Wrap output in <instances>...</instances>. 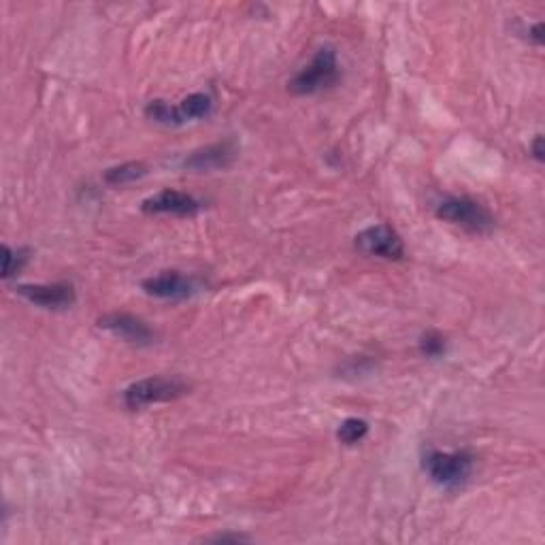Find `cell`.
Returning <instances> with one entry per match:
<instances>
[{
    "label": "cell",
    "mask_w": 545,
    "mask_h": 545,
    "mask_svg": "<svg viewBox=\"0 0 545 545\" xmlns=\"http://www.w3.org/2000/svg\"><path fill=\"white\" fill-rule=\"evenodd\" d=\"M528 35H531V39H533L535 45H543V24L541 22L533 24L531 30H528Z\"/></svg>",
    "instance_id": "obj_17"
},
{
    "label": "cell",
    "mask_w": 545,
    "mask_h": 545,
    "mask_svg": "<svg viewBox=\"0 0 545 545\" xmlns=\"http://www.w3.org/2000/svg\"><path fill=\"white\" fill-rule=\"evenodd\" d=\"M420 352L426 358H441L448 352V343H445V337L439 335L437 330H428L420 339Z\"/></svg>",
    "instance_id": "obj_15"
},
{
    "label": "cell",
    "mask_w": 545,
    "mask_h": 545,
    "mask_svg": "<svg viewBox=\"0 0 545 545\" xmlns=\"http://www.w3.org/2000/svg\"><path fill=\"white\" fill-rule=\"evenodd\" d=\"M143 292L160 301H186L203 290L201 279L184 275L181 271H162L143 279Z\"/></svg>",
    "instance_id": "obj_6"
},
{
    "label": "cell",
    "mask_w": 545,
    "mask_h": 545,
    "mask_svg": "<svg viewBox=\"0 0 545 545\" xmlns=\"http://www.w3.org/2000/svg\"><path fill=\"white\" fill-rule=\"evenodd\" d=\"M237 158V145L233 141H220L203 147V150L192 152L184 160V169L196 171V173H207V171H220L233 164Z\"/></svg>",
    "instance_id": "obj_10"
},
{
    "label": "cell",
    "mask_w": 545,
    "mask_h": 545,
    "mask_svg": "<svg viewBox=\"0 0 545 545\" xmlns=\"http://www.w3.org/2000/svg\"><path fill=\"white\" fill-rule=\"evenodd\" d=\"M250 537L245 535H218V537H209L207 541H218V543H226V541H233V543H239V541H247Z\"/></svg>",
    "instance_id": "obj_18"
},
{
    "label": "cell",
    "mask_w": 545,
    "mask_h": 545,
    "mask_svg": "<svg viewBox=\"0 0 545 545\" xmlns=\"http://www.w3.org/2000/svg\"><path fill=\"white\" fill-rule=\"evenodd\" d=\"M531 154H533V158L537 160V162H543V137L541 135H535V139H533V143H531Z\"/></svg>",
    "instance_id": "obj_16"
},
{
    "label": "cell",
    "mask_w": 545,
    "mask_h": 545,
    "mask_svg": "<svg viewBox=\"0 0 545 545\" xmlns=\"http://www.w3.org/2000/svg\"><path fill=\"white\" fill-rule=\"evenodd\" d=\"M28 258H30V250H26V247L13 250V247L9 245H3V277L9 279L15 273H20L26 267Z\"/></svg>",
    "instance_id": "obj_14"
},
{
    "label": "cell",
    "mask_w": 545,
    "mask_h": 545,
    "mask_svg": "<svg viewBox=\"0 0 545 545\" xmlns=\"http://www.w3.org/2000/svg\"><path fill=\"white\" fill-rule=\"evenodd\" d=\"M435 216L465 233L486 237L494 230V216L471 196H448L435 207Z\"/></svg>",
    "instance_id": "obj_3"
},
{
    "label": "cell",
    "mask_w": 545,
    "mask_h": 545,
    "mask_svg": "<svg viewBox=\"0 0 545 545\" xmlns=\"http://www.w3.org/2000/svg\"><path fill=\"white\" fill-rule=\"evenodd\" d=\"M98 328L107 330V333H111L113 337H118L130 345H139V348L152 345L156 339L152 326L143 318L132 316V313H122V311H113L103 318H98Z\"/></svg>",
    "instance_id": "obj_8"
},
{
    "label": "cell",
    "mask_w": 545,
    "mask_h": 545,
    "mask_svg": "<svg viewBox=\"0 0 545 545\" xmlns=\"http://www.w3.org/2000/svg\"><path fill=\"white\" fill-rule=\"evenodd\" d=\"M422 469L431 477V482L443 490H460L465 486L475 469V456L469 450H426L422 454Z\"/></svg>",
    "instance_id": "obj_2"
},
{
    "label": "cell",
    "mask_w": 545,
    "mask_h": 545,
    "mask_svg": "<svg viewBox=\"0 0 545 545\" xmlns=\"http://www.w3.org/2000/svg\"><path fill=\"white\" fill-rule=\"evenodd\" d=\"M203 201L196 196L181 192V190H160L158 194L145 198L141 203V211L150 213V216H175V218H194L201 213Z\"/></svg>",
    "instance_id": "obj_7"
},
{
    "label": "cell",
    "mask_w": 545,
    "mask_h": 545,
    "mask_svg": "<svg viewBox=\"0 0 545 545\" xmlns=\"http://www.w3.org/2000/svg\"><path fill=\"white\" fill-rule=\"evenodd\" d=\"M341 79L337 49L333 45L320 47L309 64L288 81V90L296 96H313L335 88Z\"/></svg>",
    "instance_id": "obj_1"
},
{
    "label": "cell",
    "mask_w": 545,
    "mask_h": 545,
    "mask_svg": "<svg viewBox=\"0 0 545 545\" xmlns=\"http://www.w3.org/2000/svg\"><path fill=\"white\" fill-rule=\"evenodd\" d=\"M213 113V98L205 92H194L186 96L179 105L171 107V126H184L190 122H201Z\"/></svg>",
    "instance_id": "obj_11"
},
{
    "label": "cell",
    "mask_w": 545,
    "mask_h": 545,
    "mask_svg": "<svg viewBox=\"0 0 545 545\" xmlns=\"http://www.w3.org/2000/svg\"><path fill=\"white\" fill-rule=\"evenodd\" d=\"M24 301L30 305L49 309V311H62L75 305L77 294L73 284L56 282V284H22L15 288Z\"/></svg>",
    "instance_id": "obj_9"
},
{
    "label": "cell",
    "mask_w": 545,
    "mask_h": 545,
    "mask_svg": "<svg viewBox=\"0 0 545 545\" xmlns=\"http://www.w3.org/2000/svg\"><path fill=\"white\" fill-rule=\"evenodd\" d=\"M190 386L181 377H167V375H154L139 379V382L130 384L124 390V405L130 411L145 409L158 403L177 401L181 396H186Z\"/></svg>",
    "instance_id": "obj_4"
},
{
    "label": "cell",
    "mask_w": 545,
    "mask_h": 545,
    "mask_svg": "<svg viewBox=\"0 0 545 545\" xmlns=\"http://www.w3.org/2000/svg\"><path fill=\"white\" fill-rule=\"evenodd\" d=\"M354 245L360 254L382 258V260H403L405 243L390 224H373L362 228L354 237Z\"/></svg>",
    "instance_id": "obj_5"
},
{
    "label": "cell",
    "mask_w": 545,
    "mask_h": 545,
    "mask_svg": "<svg viewBox=\"0 0 545 545\" xmlns=\"http://www.w3.org/2000/svg\"><path fill=\"white\" fill-rule=\"evenodd\" d=\"M147 175V167L143 162H124L120 167H111L105 173V181L109 186H126L132 181H139Z\"/></svg>",
    "instance_id": "obj_12"
},
{
    "label": "cell",
    "mask_w": 545,
    "mask_h": 545,
    "mask_svg": "<svg viewBox=\"0 0 545 545\" xmlns=\"http://www.w3.org/2000/svg\"><path fill=\"white\" fill-rule=\"evenodd\" d=\"M369 435V422L362 418H348L343 420L337 428V439L343 445H356Z\"/></svg>",
    "instance_id": "obj_13"
}]
</instances>
